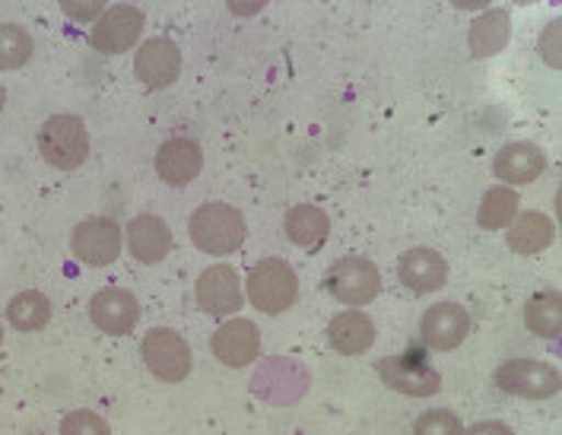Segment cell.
I'll list each match as a JSON object with an SVG mask.
<instances>
[{
	"instance_id": "cell-1",
	"label": "cell",
	"mask_w": 562,
	"mask_h": 435,
	"mask_svg": "<svg viewBox=\"0 0 562 435\" xmlns=\"http://www.w3.org/2000/svg\"><path fill=\"white\" fill-rule=\"evenodd\" d=\"M188 233L191 242L213 258H223V255H233L241 248L245 242V220L236 207L229 203H204L191 213V223H188Z\"/></svg>"
},
{
	"instance_id": "cell-2",
	"label": "cell",
	"mask_w": 562,
	"mask_h": 435,
	"mask_svg": "<svg viewBox=\"0 0 562 435\" xmlns=\"http://www.w3.org/2000/svg\"><path fill=\"white\" fill-rule=\"evenodd\" d=\"M38 149L42 159L55 169H80L89 156L87 124L77 115H52L38 131Z\"/></svg>"
},
{
	"instance_id": "cell-3",
	"label": "cell",
	"mask_w": 562,
	"mask_h": 435,
	"mask_svg": "<svg viewBox=\"0 0 562 435\" xmlns=\"http://www.w3.org/2000/svg\"><path fill=\"white\" fill-rule=\"evenodd\" d=\"M299 295L296 270L280 258H265L251 267L248 274V299L258 312L265 315H280L293 309Z\"/></svg>"
},
{
	"instance_id": "cell-4",
	"label": "cell",
	"mask_w": 562,
	"mask_h": 435,
	"mask_svg": "<svg viewBox=\"0 0 562 435\" xmlns=\"http://www.w3.org/2000/svg\"><path fill=\"white\" fill-rule=\"evenodd\" d=\"M325 287L337 302H344L350 309H362V305H369V302L379 299V292H382V274H379V267L369 261V258L347 255V258H340L337 264H330Z\"/></svg>"
},
{
	"instance_id": "cell-5",
	"label": "cell",
	"mask_w": 562,
	"mask_h": 435,
	"mask_svg": "<svg viewBox=\"0 0 562 435\" xmlns=\"http://www.w3.org/2000/svg\"><path fill=\"white\" fill-rule=\"evenodd\" d=\"M496 384L505 394L528 398V401H543L560 391V369L540 359H508L496 369Z\"/></svg>"
},
{
	"instance_id": "cell-6",
	"label": "cell",
	"mask_w": 562,
	"mask_h": 435,
	"mask_svg": "<svg viewBox=\"0 0 562 435\" xmlns=\"http://www.w3.org/2000/svg\"><path fill=\"white\" fill-rule=\"evenodd\" d=\"M140 356L149 372L162 381H181L191 372V347L172 327H153L140 344Z\"/></svg>"
},
{
	"instance_id": "cell-7",
	"label": "cell",
	"mask_w": 562,
	"mask_h": 435,
	"mask_svg": "<svg viewBox=\"0 0 562 435\" xmlns=\"http://www.w3.org/2000/svg\"><path fill=\"white\" fill-rule=\"evenodd\" d=\"M379 376L391 391H401L407 398H429V394H439L442 388V376L419 353L387 356L379 366Z\"/></svg>"
},
{
	"instance_id": "cell-8",
	"label": "cell",
	"mask_w": 562,
	"mask_h": 435,
	"mask_svg": "<svg viewBox=\"0 0 562 435\" xmlns=\"http://www.w3.org/2000/svg\"><path fill=\"white\" fill-rule=\"evenodd\" d=\"M70 248L89 267H109V264L119 261L121 255V226L109 216L87 220L74 230Z\"/></svg>"
},
{
	"instance_id": "cell-9",
	"label": "cell",
	"mask_w": 562,
	"mask_h": 435,
	"mask_svg": "<svg viewBox=\"0 0 562 435\" xmlns=\"http://www.w3.org/2000/svg\"><path fill=\"white\" fill-rule=\"evenodd\" d=\"M419 334L423 344L429 349H448L461 347L471 334V315L458 305V302H439L432 309H426V315L419 321Z\"/></svg>"
},
{
	"instance_id": "cell-10",
	"label": "cell",
	"mask_w": 562,
	"mask_h": 435,
	"mask_svg": "<svg viewBox=\"0 0 562 435\" xmlns=\"http://www.w3.org/2000/svg\"><path fill=\"white\" fill-rule=\"evenodd\" d=\"M198 302L210 315H233L245 302L241 277L229 264H213L198 277Z\"/></svg>"
},
{
	"instance_id": "cell-11",
	"label": "cell",
	"mask_w": 562,
	"mask_h": 435,
	"mask_svg": "<svg viewBox=\"0 0 562 435\" xmlns=\"http://www.w3.org/2000/svg\"><path fill=\"white\" fill-rule=\"evenodd\" d=\"M140 32H144V13L137 7H112L99 16L89 42L102 55H121L140 38Z\"/></svg>"
},
{
	"instance_id": "cell-12",
	"label": "cell",
	"mask_w": 562,
	"mask_h": 435,
	"mask_svg": "<svg viewBox=\"0 0 562 435\" xmlns=\"http://www.w3.org/2000/svg\"><path fill=\"white\" fill-rule=\"evenodd\" d=\"M89 319H92V324L102 334L121 337V334H131L137 327V321H140V302H137L134 292L112 287V290H102L92 295Z\"/></svg>"
},
{
	"instance_id": "cell-13",
	"label": "cell",
	"mask_w": 562,
	"mask_h": 435,
	"mask_svg": "<svg viewBox=\"0 0 562 435\" xmlns=\"http://www.w3.org/2000/svg\"><path fill=\"white\" fill-rule=\"evenodd\" d=\"M134 74L137 80L149 89H166L172 87L181 74V55L172 38H149L137 48L134 58Z\"/></svg>"
},
{
	"instance_id": "cell-14",
	"label": "cell",
	"mask_w": 562,
	"mask_h": 435,
	"mask_svg": "<svg viewBox=\"0 0 562 435\" xmlns=\"http://www.w3.org/2000/svg\"><path fill=\"white\" fill-rule=\"evenodd\" d=\"M258 353H261V331L255 327V321L233 319L213 334V356L229 369L255 362Z\"/></svg>"
},
{
	"instance_id": "cell-15",
	"label": "cell",
	"mask_w": 562,
	"mask_h": 435,
	"mask_svg": "<svg viewBox=\"0 0 562 435\" xmlns=\"http://www.w3.org/2000/svg\"><path fill=\"white\" fill-rule=\"evenodd\" d=\"M201 169H204V153L188 137H172L156 153V175L172 188L191 185L201 175Z\"/></svg>"
},
{
	"instance_id": "cell-16",
	"label": "cell",
	"mask_w": 562,
	"mask_h": 435,
	"mask_svg": "<svg viewBox=\"0 0 562 435\" xmlns=\"http://www.w3.org/2000/svg\"><path fill=\"white\" fill-rule=\"evenodd\" d=\"M397 277L407 290L426 295V292L442 290L445 280H448V264L432 248H411L397 261Z\"/></svg>"
},
{
	"instance_id": "cell-17",
	"label": "cell",
	"mask_w": 562,
	"mask_h": 435,
	"mask_svg": "<svg viewBox=\"0 0 562 435\" xmlns=\"http://www.w3.org/2000/svg\"><path fill=\"white\" fill-rule=\"evenodd\" d=\"M127 252L140 264H159L172 252V230L156 213H140L127 223Z\"/></svg>"
},
{
	"instance_id": "cell-18",
	"label": "cell",
	"mask_w": 562,
	"mask_h": 435,
	"mask_svg": "<svg viewBox=\"0 0 562 435\" xmlns=\"http://www.w3.org/2000/svg\"><path fill=\"white\" fill-rule=\"evenodd\" d=\"M496 178L508 185H531L533 178H540L543 169H547V156L537 144H528V141H518V144H508L499 149L496 163Z\"/></svg>"
},
{
	"instance_id": "cell-19",
	"label": "cell",
	"mask_w": 562,
	"mask_h": 435,
	"mask_svg": "<svg viewBox=\"0 0 562 435\" xmlns=\"http://www.w3.org/2000/svg\"><path fill=\"white\" fill-rule=\"evenodd\" d=\"M327 344L344 353V356H362L366 349L375 344V324L366 312L359 309H347L327 327Z\"/></svg>"
},
{
	"instance_id": "cell-20",
	"label": "cell",
	"mask_w": 562,
	"mask_h": 435,
	"mask_svg": "<svg viewBox=\"0 0 562 435\" xmlns=\"http://www.w3.org/2000/svg\"><path fill=\"white\" fill-rule=\"evenodd\" d=\"M283 230H286L293 245L305 248V252H318L327 242V235H330V220H327V213L322 207H315V203H299V207H293V210L286 213Z\"/></svg>"
},
{
	"instance_id": "cell-21",
	"label": "cell",
	"mask_w": 562,
	"mask_h": 435,
	"mask_svg": "<svg viewBox=\"0 0 562 435\" xmlns=\"http://www.w3.org/2000/svg\"><path fill=\"white\" fill-rule=\"evenodd\" d=\"M553 235H557V226L550 216L543 213H518L508 226V248L515 255H537L543 252L547 245H553Z\"/></svg>"
},
{
	"instance_id": "cell-22",
	"label": "cell",
	"mask_w": 562,
	"mask_h": 435,
	"mask_svg": "<svg viewBox=\"0 0 562 435\" xmlns=\"http://www.w3.org/2000/svg\"><path fill=\"white\" fill-rule=\"evenodd\" d=\"M525 324L537 337H560L562 331V295L560 292H537L525 305Z\"/></svg>"
},
{
	"instance_id": "cell-23",
	"label": "cell",
	"mask_w": 562,
	"mask_h": 435,
	"mask_svg": "<svg viewBox=\"0 0 562 435\" xmlns=\"http://www.w3.org/2000/svg\"><path fill=\"white\" fill-rule=\"evenodd\" d=\"M515 216H518V194L505 185L490 188L480 201V210H476V223L490 233L508 230Z\"/></svg>"
},
{
	"instance_id": "cell-24",
	"label": "cell",
	"mask_w": 562,
	"mask_h": 435,
	"mask_svg": "<svg viewBox=\"0 0 562 435\" xmlns=\"http://www.w3.org/2000/svg\"><path fill=\"white\" fill-rule=\"evenodd\" d=\"M7 319L16 331H42L52 319V302L42 292H20L7 305Z\"/></svg>"
},
{
	"instance_id": "cell-25",
	"label": "cell",
	"mask_w": 562,
	"mask_h": 435,
	"mask_svg": "<svg viewBox=\"0 0 562 435\" xmlns=\"http://www.w3.org/2000/svg\"><path fill=\"white\" fill-rule=\"evenodd\" d=\"M505 42H508V16H505L503 10L486 13L483 20H476L474 30H471V48H474L476 58L496 55Z\"/></svg>"
},
{
	"instance_id": "cell-26",
	"label": "cell",
	"mask_w": 562,
	"mask_h": 435,
	"mask_svg": "<svg viewBox=\"0 0 562 435\" xmlns=\"http://www.w3.org/2000/svg\"><path fill=\"white\" fill-rule=\"evenodd\" d=\"M32 35L16 23H0V70H20L32 58Z\"/></svg>"
},
{
	"instance_id": "cell-27",
	"label": "cell",
	"mask_w": 562,
	"mask_h": 435,
	"mask_svg": "<svg viewBox=\"0 0 562 435\" xmlns=\"http://www.w3.org/2000/svg\"><path fill=\"white\" fill-rule=\"evenodd\" d=\"M414 435H464V426L451 410H429L416 420Z\"/></svg>"
},
{
	"instance_id": "cell-28",
	"label": "cell",
	"mask_w": 562,
	"mask_h": 435,
	"mask_svg": "<svg viewBox=\"0 0 562 435\" xmlns=\"http://www.w3.org/2000/svg\"><path fill=\"white\" fill-rule=\"evenodd\" d=\"M60 435H112L109 423L92 410H74L60 420Z\"/></svg>"
},
{
	"instance_id": "cell-29",
	"label": "cell",
	"mask_w": 562,
	"mask_h": 435,
	"mask_svg": "<svg viewBox=\"0 0 562 435\" xmlns=\"http://www.w3.org/2000/svg\"><path fill=\"white\" fill-rule=\"evenodd\" d=\"M560 23H550L547 32H543V42H540V52H543V58L547 64H553V67H560Z\"/></svg>"
},
{
	"instance_id": "cell-30",
	"label": "cell",
	"mask_w": 562,
	"mask_h": 435,
	"mask_svg": "<svg viewBox=\"0 0 562 435\" xmlns=\"http://www.w3.org/2000/svg\"><path fill=\"white\" fill-rule=\"evenodd\" d=\"M64 13L74 20H92L102 13V3H64Z\"/></svg>"
},
{
	"instance_id": "cell-31",
	"label": "cell",
	"mask_w": 562,
	"mask_h": 435,
	"mask_svg": "<svg viewBox=\"0 0 562 435\" xmlns=\"http://www.w3.org/2000/svg\"><path fill=\"white\" fill-rule=\"evenodd\" d=\"M464 435H515L503 423H476L471 430H464Z\"/></svg>"
},
{
	"instance_id": "cell-32",
	"label": "cell",
	"mask_w": 562,
	"mask_h": 435,
	"mask_svg": "<svg viewBox=\"0 0 562 435\" xmlns=\"http://www.w3.org/2000/svg\"><path fill=\"white\" fill-rule=\"evenodd\" d=\"M3 99H7V92H3V87H0V109H3Z\"/></svg>"
},
{
	"instance_id": "cell-33",
	"label": "cell",
	"mask_w": 562,
	"mask_h": 435,
	"mask_svg": "<svg viewBox=\"0 0 562 435\" xmlns=\"http://www.w3.org/2000/svg\"><path fill=\"white\" fill-rule=\"evenodd\" d=\"M0 341H3V331H0Z\"/></svg>"
}]
</instances>
